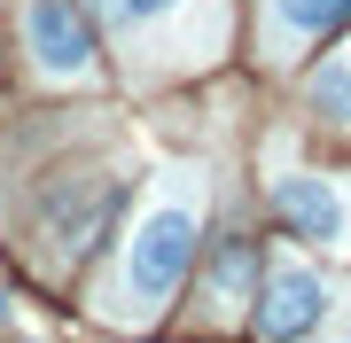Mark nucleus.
I'll return each instance as SVG.
<instances>
[{
	"label": "nucleus",
	"instance_id": "nucleus-5",
	"mask_svg": "<svg viewBox=\"0 0 351 343\" xmlns=\"http://www.w3.org/2000/svg\"><path fill=\"white\" fill-rule=\"evenodd\" d=\"M328 305H336V289L297 257H265V273L250 281V328L258 335H313L328 320Z\"/></svg>",
	"mask_w": 351,
	"mask_h": 343
},
{
	"label": "nucleus",
	"instance_id": "nucleus-4",
	"mask_svg": "<svg viewBox=\"0 0 351 343\" xmlns=\"http://www.w3.org/2000/svg\"><path fill=\"white\" fill-rule=\"evenodd\" d=\"M274 218L304 250L351 257V179L343 172H281L274 179Z\"/></svg>",
	"mask_w": 351,
	"mask_h": 343
},
{
	"label": "nucleus",
	"instance_id": "nucleus-1",
	"mask_svg": "<svg viewBox=\"0 0 351 343\" xmlns=\"http://www.w3.org/2000/svg\"><path fill=\"white\" fill-rule=\"evenodd\" d=\"M203 203H211L203 164H172L156 179V195L133 211V227L117 234L110 281L94 289V312L101 320H117V328L164 320V305L180 296V281H188L195 257H203Z\"/></svg>",
	"mask_w": 351,
	"mask_h": 343
},
{
	"label": "nucleus",
	"instance_id": "nucleus-7",
	"mask_svg": "<svg viewBox=\"0 0 351 343\" xmlns=\"http://www.w3.org/2000/svg\"><path fill=\"white\" fill-rule=\"evenodd\" d=\"M250 281H258V242H219L211 273H203V305H211V320H234L242 305H250Z\"/></svg>",
	"mask_w": 351,
	"mask_h": 343
},
{
	"label": "nucleus",
	"instance_id": "nucleus-8",
	"mask_svg": "<svg viewBox=\"0 0 351 343\" xmlns=\"http://www.w3.org/2000/svg\"><path fill=\"white\" fill-rule=\"evenodd\" d=\"M304 102H313L328 125H351V63H320L313 86H304Z\"/></svg>",
	"mask_w": 351,
	"mask_h": 343
},
{
	"label": "nucleus",
	"instance_id": "nucleus-6",
	"mask_svg": "<svg viewBox=\"0 0 351 343\" xmlns=\"http://www.w3.org/2000/svg\"><path fill=\"white\" fill-rule=\"evenodd\" d=\"M351 24V0H258V63H297Z\"/></svg>",
	"mask_w": 351,
	"mask_h": 343
},
{
	"label": "nucleus",
	"instance_id": "nucleus-3",
	"mask_svg": "<svg viewBox=\"0 0 351 343\" xmlns=\"http://www.w3.org/2000/svg\"><path fill=\"white\" fill-rule=\"evenodd\" d=\"M24 55L47 86H94L101 78L94 16L78 0H24Z\"/></svg>",
	"mask_w": 351,
	"mask_h": 343
},
{
	"label": "nucleus",
	"instance_id": "nucleus-2",
	"mask_svg": "<svg viewBox=\"0 0 351 343\" xmlns=\"http://www.w3.org/2000/svg\"><path fill=\"white\" fill-rule=\"evenodd\" d=\"M86 16L110 31V47L141 86L203 71L226 47V0H86Z\"/></svg>",
	"mask_w": 351,
	"mask_h": 343
}]
</instances>
